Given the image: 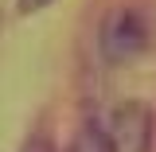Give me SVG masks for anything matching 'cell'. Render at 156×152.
I'll return each instance as SVG.
<instances>
[{
    "label": "cell",
    "mask_w": 156,
    "mask_h": 152,
    "mask_svg": "<svg viewBox=\"0 0 156 152\" xmlns=\"http://www.w3.org/2000/svg\"><path fill=\"white\" fill-rule=\"evenodd\" d=\"M152 109L144 101H121L109 109L101 133H105V148L109 152H152Z\"/></svg>",
    "instance_id": "cell-1"
},
{
    "label": "cell",
    "mask_w": 156,
    "mask_h": 152,
    "mask_svg": "<svg viewBox=\"0 0 156 152\" xmlns=\"http://www.w3.org/2000/svg\"><path fill=\"white\" fill-rule=\"evenodd\" d=\"M98 43H101V55L109 58V62H133L148 47V23L133 8H117V12L105 16Z\"/></svg>",
    "instance_id": "cell-2"
},
{
    "label": "cell",
    "mask_w": 156,
    "mask_h": 152,
    "mask_svg": "<svg viewBox=\"0 0 156 152\" xmlns=\"http://www.w3.org/2000/svg\"><path fill=\"white\" fill-rule=\"evenodd\" d=\"M66 152H109V148H105V133H101V125L86 121V125L74 133V140H70V148H66Z\"/></svg>",
    "instance_id": "cell-3"
},
{
    "label": "cell",
    "mask_w": 156,
    "mask_h": 152,
    "mask_svg": "<svg viewBox=\"0 0 156 152\" xmlns=\"http://www.w3.org/2000/svg\"><path fill=\"white\" fill-rule=\"evenodd\" d=\"M47 4H51V0H20V4H16V12H20V16H31V12L47 8Z\"/></svg>",
    "instance_id": "cell-4"
},
{
    "label": "cell",
    "mask_w": 156,
    "mask_h": 152,
    "mask_svg": "<svg viewBox=\"0 0 156 152\" xmlns=\"http://www.w3.org/2000/svg\"><path fill=\"white\" fill-rule=\"evenodd\" d=\"M23 152H55V144H51L47 136H31V140H27V148H23Z\"/></svg>",
    "instance_id": "cell-5"
}]
</instances>
